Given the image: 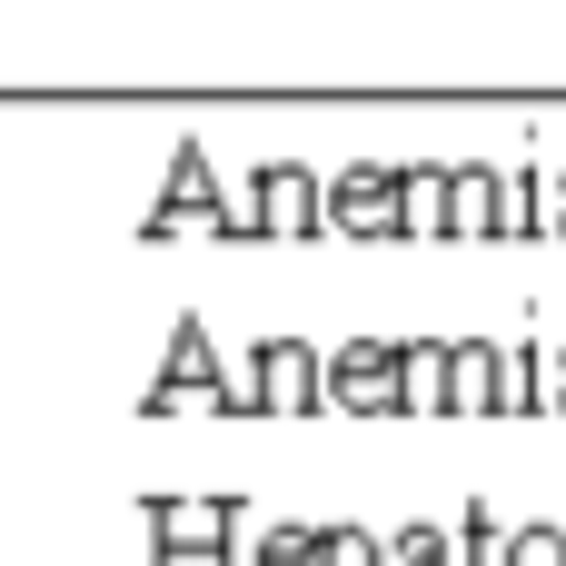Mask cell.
<instances>
[{"label": "cell", "instance_id": "277c9868", "mask_svg": "<svg viewBox=\"0 0 566 566\" xmlns=\"http://www.w3.org/2000/svg\"><path fill=\"white\" fill-rule=\"evenodd\" d=\"M328 566H368V537H328Z\"/></svg>", "mask_w": 566, "mask_h": 566}, {"label": "cell", "instance_id": "3957f363", "mask_svg": "<svg viewBox=\"0 0 566 566\" xmlns=\"http://www.w3.org/2000/svg\"><path fill=\"white\" fill-rule=\"evenodd\" d=\"M468 566H497V527L488 517H468Z\"/></svg>", "mask_w": 566, "mask_h": 566}, {"label": "cell", "instance_id": "7a4b0ae2", "mask_svg": "<svg viewBox=\"0 0 566 566\" xmlns=\"http://www.w3.org/2000/svg\"><path fill=\"white\" fill-rule=\"evenodd\" d=\"M398 566H438V527H408L398 537Z\"/></svg>", "mask_w": 566, "mask_h": 566}, {"label": "cell", "instance_id": "6da1fadb", "mask_svg": "<svg viewBox=\"0 0 566 566\" xmlns=\"http://www.w3.org/2000/svg\"><path fill=\"white\" fill-rule=\"evenodd\" d=\"M517 547H527L517 566H566V537H557V527H537V537H517Z\"/></svg>", "mask_w": 566, "mask_h": 566}]
</instances>
